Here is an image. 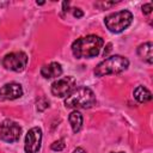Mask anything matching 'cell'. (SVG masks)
<instances>
[{
    "label": "cell",
    "instance_id": "20",
    "mask_svg": "<svg viewBox=\"0 0 153 153\" xmlns=\"http://www.w3.org/2000/svg\"><path fill=\"white\" fill-rule=\"evenodd\" d=\"M106 48H108V49H106V50H104V53H103V55H104V56H106V55H108V53L110 51V49H111V44H110V43H109V44H106Z\"/></svg>",
    "mask_w": 153,
    "mask_h": 153
},
{
    "label": "cell",
    "instance_id": "1",
    "mask_svg": "<svg viewBox=\"0 0 153 153\" xmlns=\"http://www.w3.org/2000/svg\"><path fill=\"white\" fill-rule=\"evenodd\" d=\"M104 44L102 37L97 35H88L80 37L72 43V53L76 59H91L100 53Z\"/></svg>",
    "mask_w": 153,
    "mask_h": 153
},
{
    "label": "cell",
    "instance_id": "11",
    "mask_svg": "<svg viewBox=\"0 0 153 153\" xmlns=\"http://www.w3.org/2000/svg\"><path fill=\"white\" fill-rule=\"evenodd\" d=\"M153 44L151 42H146V43H142L137 47V55L147 63H152L153 62Z\"/></svg>",
    "mask_w": 153,
    "mask_h": 153
},
{
    "label": "cell",
    "instance_id": "9",
    "mask_svg": "<svg viewBox=\"0 0 153 153\" xmlns=\"http://www.w3.org/2000/svg\"><path fill=\"white\" fill-rule=\"evenodd\" d=\"M23 96V88L17 82H10L0 87V100H13Z\"/></svg>",
    "mask_w": 153,
    "mask_h": 153
},
{
    "label": "cell",
    "instance_id": "18",
    "mask_svg": "<svg viewBox=\"0 0 153 153\" xmlns=\"http://www.w3.org/2000/svg\"><path fill=\"white\" fill-rule=\"evenodd\" d=\"M73 16L78 19V18H81V17L84 16V12H82L80 8H74V11H73Z\"/></svg>",
    "mask_w": 153,
    "mask_h": 153
},
{
    "label": "cell",
    "instance_id": "3",
    "mask_svg": "<svg viewBox=\"0 0 153 153\" xmlns=\"http://www.w3.org/2000/svg\"><path fill=\"white\" fill-rule=\"evenodd\" d=\"M129 66V61L127 57L122 55H112L108 59L103 60L98 66L94 68L96 76H105L110 74H118L126 71Z\"/></svg>",
    "mask_w": 153,
    "mask_h": 153
},
{
    "label": "cell",
    "instance_id": "16",
    "mask_svg": "<svg viewBox=\"0 0 153 153\" xmlns=\"http://www.w3.org/2000/svg\"><path fill=\"white\" fill-rule=\"evenodd\" d=\"M117 2H118V1H100V2H97L96 6L99 7V8H102V10H104V8H109V7L114 6V5L117 4Z\"/></svg>",
    "mask_w": 153,
    "mask_h": 153
},
{
    "label": "cell",
    "instance_id": "13",
    "mask_svg": "<svg viewBox=\"0 0 153 153\" xmlns=\"http://www.w3.org/2000/svg\"><path fill=\"white\" fill-rule=\"evenodd\" d=\"M68 121L71 123V127H72L73 133H78L81 129V126H82V116H81V114L78 110H74V111H72L69 114Z\"/></svg>",
    "mask_w": 153,
    "mask_h": 153
},
{
    "label": "cell",
    "instance_id": "5",
    "mask_svg": "<svg viewBox=\"0 0 153 153\" xmlns=\"http://www.w3.org/2000/svg\"><path fill=\"white\" fill-rule=\"evenodd\" d=\"M20 135L22 128L17 122L12 120H5L0 123V139L2 141L8 143L17 142L20 139Z\"/></svg>",
    "mask_w": 153,
    "mask_h": 153
},
{
    "label": "cell",
    "instance_id": "22",
    "mask_svg": "<svg viewBox=\"0 0 153 153\" xmlns=\"http://www.w3.org/2000/svg\"><path fill=\"white\" fill-rule=\"evenodd\" d=\"M36 4H37V5H43V4H44V1H39V2H36Z\"/></svg>",
    "mask_w": 153,
    "mask_h": 153
},
{
    "label": "cell",
    "instance_id": "15",
    "mask_svg": "<svg viewBox=\"0 0 153 153\" xmlns=\"http://www.w3.org/2000/svg\"><path fill=\"white\" fill-rule=\"evenodd\" d=\"M49 106V102L45 98H39L37 102V110L38 111H43Z\"/></svg>",
    "mask_w": 153,
    "mask_h": 153
},
{
    "label": "cell",
    "instance_id": "8",
    "mask_svg": "<svg viewBox=\"0 0 153 153\" xmlns=\"http://www.w3.org/2000/svg\"><path fill=\"white\" fill-rule=\"evenodd\" d=\"M42 143V129L38 127L31 128L25 136L24 149L26 153H37L41 149Z\"/></svg>",
    "mask_w": 153,
    "mask_h": 153
},
{
    "label": "cell",
    "instance_id": "7",
    "mask_svg": "<svg viewBox=\"0 0 153 153\" xmlns=\"http://www.w3.org/2000/svg\"><path fill=\"white\" fill-rule=\"evenodd\" d=\"M75 87V80L73 76H63L55 80L51 84V93L55 97H67Z\"/></svg>",
    "mask_w": 153,
    "mask_h": 153
},
{
    "label": "cell",
    "instance_id": "6",
    "mask_svg": "<svg viewBox=\"0 0 153 153\" xmlns=\"http://www.w3.org/2000/svg\"><path fill=\"white\" fill-rule=\"evenodd\" d=\"M27 65V55L24 51H13L4 56L2 66L13 72H22Z\"/></svg>",
    "mask_w": 153,
    "mask_h": 153
},
{
    "label": "cell",
    "instance_id": "17",
    "mask_svg": "<svg viewBox=\"0 0 153 153\" xmlns=\"http://www.w3.org/2000/svg\"><path fill=\"white\" fill-rule=\"evenodd\" d=\"M152 4L151 2H148V4H145L143 6H142V12H143V14H149L151 12H152Z\"/></svg>",
    "mask_w": 153,
    "mask_h": 153
},
{
    "label": "cell",
    "instance_id": "12",
    "mask_svg": "<svg viewBox=\"0 0 153 153\" xmlns=\"http://www.w3.org/2000/svg\"><path fill=\"white\" fill-rule=\"evenodd\" d=\"M134 98L139 102V103H147L152 99V93L148 88L143 87V86H137L135 90H134Z\"/></svg>",
    "mask_w": 153,
    "mask_h": 153
},
{
    "label": "cell",
    "instance_id": "19",
    "mask_svg": "<svg viewBox=\"0 0 153 153\" xmlns=\"http://www.w3.org/2000/svg\"><path fill=\"white\" fill-rule=\"evenodd\" d=\"M73 153H86V151L84 148H81V147H78V148H75L73 151Z\"/></svg>",
    "mask_w": 153,
    "mask_h": 153
},
{
    "label": "cell",
    "instance_id": "10",
    "mask_svg": "<svg viewBox=\"0 0 153 153\" xmlns=\"http://www.w3.org/2000/svg\"><path fill=\"white\" fill-rule=\"evenodd\" d=\"M62 74V67L59 62H50L41 68V75L45 79L57 78Z\"/></svg>",
    "mask_w": 153,
    "mask_h": 153
},
{
    "label": "cell",
    "instance_id": "4",
    "mask_svg": "<svg viewBox=\"0 0 153 153\" xmlns=\"http://www.w3.org/2000/svg\"><path fill=\"white\" fill-rule=\"evenodd\" d=\"M131 22H133V14L127 10L111 13L106 16L104 19L106 29L112 33H120L124 31L131 24Z\"/></svg>",
    "mask_w": 153,
    "mask_h": 153
},
{
    "label": "cell",
    "instance_id": "2",
    "mask_svg": "<svg viewBox=\"0 0 153 153\" xmlns=\"http://www.w3.org/2000/svg\"><path fill=\"white\" fill-rule=\"evenodd\" d=\"M96 104V96L93 91L86 86L74 88L66 98L65 106L71 109H88Z\"/></svg>",
    "mask_w": 153,
    "mask_h": 153
},
{
    "label": "cell",
    "instance_id": "23",
    "mask_svg": "<svg viewBox=\"0 0 153 153\" xmlns=\"http://www.w3.org/2000/svg\"><path fill=\"white\" fill-rule=\"evenodd\" d=\"M111 153H124V152H111Z\"/></svg>",
    "mask_w": 153,
    "mask_h": 153
},
{
    "label": "cell",
    "instance_id": "21",
    "mask_svg": "<svg viewBox=\"0 0 153 153\" xmlns=\"http://www.w3.org/2000/svg\"><path fill=\"white\" fill-rule=\"evenodd\" d=\"M8 5V2H0V6H6Z\"/></svg>",
    "mask_w": 153,
    "mask_h": 153
},
{
    "label": "cell",
    "instance_id": "14",
    "mask_svg": "<svg viewBox=\"0 0 153 153\" xmlns=\"http://www.w3.org/2000/svg\"><path fill=\"white\" fill-rule=\"evenodd\" d=\"M65 146H66L65 140H63V139H60V140L54 141V142L51 143L50 148H51L53 151H55V152H60V151H62V149L65 148Z\"/></svg>",
    "mask_w": 153,
    "mask_h": 153
}]
</instances>
